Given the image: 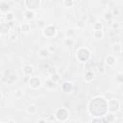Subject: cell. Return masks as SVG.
<instances>
[{"instance_id": "cell-1", "label": "cell", "mask_w": 123, "mask_h": 123, "mask_svg": "<svg viewBox=\"0 0 123 123\" xmlns=\"http://www.w3.org/2000/svg\"><path fill=\"white\" fill-rule=\"evenodd\" d=\"M90 51L86 47H81L76 51V59L81 62H86L90 59Z\"/></svg>"}, {"instance_id": "cell-2", "label": "cell", "mask_w": 123, "mask_h": 123, "mask_svg": "<svg viewBox=\"0 0 123 123\" xmlns=\"http://www.w3.org/2000/svg\"><path fill=\"white\" fill-rule=\"evenodd\" d=\"M107 109H108V111H110V112L117 113L121 109V103L118 99L113 97L111 100L107 101Z\"/></svg>"}, {"instance_id": "cell-3", "label": "cell", "mask_w": 123, "mask_h": 123, "mask_svg": "<svg viewBox=\"0 0 123 123\" xmlns=\"http://www.w3.org/2000/svg\"><path fill=\"white\" fill-rule=\"evenodd\" d=\"M69 117V111L66 108H59L56 110L55 112V118L57 121H62V122H65L67 121Z\"/></svg>"}, {"instance_id": "cell-4", "label": "cell", "mask_w": 123, "mask_h": 123, "mask_svg": "<svg viewBox=\"0 0 123 123\" xmlns=\"http://www.w3.org/2000/svg\"><path fill=\"white\" fill-rule=\"evenodd\" d=\"M42 34L45 37H53L57 34V28L54 25H46L42 28Z\"/></svg>"}, {"instance_id": "cell-5", "label": "cell", "mask_w": 123, "mask_h": 123, "mask_svg": "<svg viewBox=\"0 0 123 123\" xmlns=\"http://www.w3.org/2000/svg\"><path fill=\"white\" fill-rule=\"evenodd\" d=\"M28 85H29V86L32 88V89H34V90H37V89H38L40 86H41V80H40V78L39 77H37V76H33V77H30L29 78V80H28Z\"/></svg>"}, {"instance_id": "cell-6", "label": "cell", "mask_w": 123, "mask_h": 123, "mask_svg": "<svg viewBox=\"0 0 123 123\" xmlns=\"http://www.w3.org/2000/svg\"><path fill=\"white\" fill-rule=\"evenodd\" d=\"M24 5L26 7V10L36 11L40 7L41 0H24Z\"/></svg>"}, {"instance_id": "cell-7", "label": "cell", "mask_w": 123, "mask_h": 123, "mask_svg": "<svg viewBox=\"0 0 123 123\" xmlns=\"http://www.w3.org/2000/svg\"><path fill=\"white\" fill-rule=\"evenodd\" d=\"M116 58L113 55H108L105 58V64L108 67H113L116 64Z\"/></svg>"}, {"instance_id": "cell-8", "label": "cell", "mask_w": 123, "mask_h": 123, "mask_svg": "<svg viewBox=\"0 0 123 123\" xmlns=\"http://www.w3.org/2000/svg\"><path fill=\"white\" fill-rule=\"evenodd\" d=\"M12 28L9 22H2L0 23V34L1 35H8L11 32Z\"/></svg>"}, {"instance_id": "cell-9", "label": "cell", "mask_w": 123, "mask_h": 123, "mask_svg": "<svg viewBox=\"0 0 123 123\" xmlns=\"http://www.w3.org/2000/svg\"><path fill=\"white\" fill-rule=\"evenodd\" d=\"M36 16V12L35 11H31V10H25L23 12V17L25 20L27 21H32Z\"/></svg>"}, {"instance_id": "cell-10", "label": "cell", "mask_w": 123, "mask_h": 123, "mask_svg": "<svg viewBox=\"0 0 123 123\" xmlns=\"http://www.w3.org/2000/svg\"><path fill=\"white\" fill-rule=\"evenodd\" d=\"M94 77H95V74H94V72H93L91 69H90V70H86V72H85V74H84V80H85L86 83L92 82L93 79H94Z\"/></svg>"}, {"instance_id": "cell-11", "label": "cell", "mask_w": 123, "mask_h": 123, "mask_svg": "<svg viewBox=\"0 0 123 123\" xmlns=\"http://www.w3.org/2000/svg\"><path fill=\"white\" fill-rule=\"evenodd\" d=\"M62 89L65 93H70L73 90V84L71 82H64L62 85Z\"/></svg>"}, {"instance_id": "cell-12", "label": "cell", "mask_w": 123, "mask_h": 123, "mask_svg": "<svg viewBox=\"0 0 123 123\" xmlns=\"http://www.w3.org/2000/svg\"><path fill=\"white\" fill-rule=\"evenodd\" d=\"M10 10H11V5L8 1L0 2V12H2L3 13H6V12H10Z\"/></svg>"}, {"instance_id": "cell-13", "label": "cell", "mask_w": 123, "mask_h": 123, "mask_svg": "<svg viewBox=\"0 0 123 123\" xmlns=\"http://www.w3.org/2000/svg\"><path fill=\"white\" fill-rule=\"evenodd\" d=\"M43 86H45V88H47V89H49V90H53V89H55V88H56L57 84H56V83H54L50 78H48V79H46V80L44 81Z\"/></svg>"}, {"instance_id": "cell-14", "label": "cell", "mask_w": 123, "mask_h": 123, "mask_svg": "<svg viewBox=\"0 0 123 123\" xmlns=\"http://www.w3.org/2000/svg\"><path fill=\"white\" fill-rule=\"evenodd\" d=\"M104 119H105V121L106 122H108V123H112V122H115V120H116V116H115V113H113V112H110V111H108L105 115H104Z\"/></svg>"}, {"instance_id": "cell-15", "label": "cell", "mask_w": 123, "mask_h": 123, "mask_svg": "<svg viewBox=\"0 0 123 123\" xmlns=\"http://www.w3.org/2000/svg\"><path fill=\"white\" fill-rule=\"evenodd\" d=\"M22 71H23V73H24L25 76H30L31 74H33L34 68H33V66H32L31 64H28V63H27V64H24V65H23Z\"/></svg>"}, {"instance_id": "cell-16", "label": "cell", "mask_w": 123, "mask_h": 123, "mask_svg": "<svg viewBox=\"0 0 123 123\" xmlns=\"http://www.w3.org/2000/svg\"><path fill=\"white\" fill-rule=\"evenodd\" d=\"M92 36L96 39H103L104 32H103V30H94L93 33H92Z\"/></svg>"}, {"instance_id": "cell-17", "label": "cell", "mask_w": 123, "mask_h": 123, "mask_svg": "<svg viewBox=\"0 0 123 123\" xmlns=\"http://www.w3.org/2000/svg\"><path fill=\"white\" fill-rule=\"evenodd\" d=\"M26 111H27V112L30 113V114H36L37 111V106H36L35 104H30V105L26 108Z\"/></svg>"}, {"instance_id": "cell-18", "label": "cell", "mask_w": 123, "mask_h": 123, "mask_svg": "<svg viewBox=\"0 0 123 123\" xmlns=\"http://www.w3.org/2000/svg\"><path fill=\"white\" fill-rule=\"evenodd\" d=\"M21 32L22 33H26L28 34L30 31H31V24L28 23V22H24L22 25H21Z\"/></svg>"}, {"instance_id": "cell-19", "label": "cell", "mask_w": 123, "mask_h": 123, "mask_svg": "<svg viewBox=\"0 0 123 123\" xmlns=\"http://www.w3.org/2000/svg\"><path fill=\"white\" fill-rule=\"evenodd\" d=\"M112 50H113V52H114L115 54L120 55V54L122 53V45H121V43H120V42L115 43V44L113 45V47H112Z\"/></svg>"}, {"instance_id": "cell-20", "label": "cell", "mask_w": 123, "mask_h": 123, "mask_svg": "<svg viewBox=\"0 0 123 123\" xmlns=\"http://www.w3.org/2000/svg\"><path fill=\"white\" fill-rule=\"evenodd\" d=\"M38 55H39V57H40V58L45 59V58H47V57L50 55V52L48 51V49H47V48H42V49H40V50H39Z\"/></svg>"}, {"instance_id": "cell-21", "label": "cell", "mask_w": 123, "mask_h": 123, "mask_svg": "<svg viewBox=\"0 0 123 123\" xmlns=\"http://www.w3.org/2000/svg\"><path fill=\"white\" fill-rule=\"evenodd\" d=\"M54 83H56V84H58L60 81H61V79H62V77H61V75L58 73V72H56V73H54V74H52V75H50V77H49Z\"/></svg>"}, {"instance_id": "cell-22", "label": "cell", "mask_w": 123, "mask_h": 123, "mask_svg": "<svg viewBox=\"0 0 123 123\" xmlns=\"http://www.w3.org/2000/svg\"><path fill=\"white\" fill-rule=\"evenodd\" d=\"M5 19L8 21V22H11V21H13L14 20V14L12 12H8L5 13Z\"/></svg>"}, {"instance_id": "cell-23", "label": "cell", "mask_w": 123, "mask_h": 123, "mask_svg": "<svg viewBox=\"0 0 123 123\" xmlns=\"http://www.w3.org/2000/svg\"><path fill=\"white\" fill-rule=\"evenodd\" d=\"M62 4L65 8H73L75 5V1L74 0H63Z\"/></svg>"}, {"instance_id": "cell-24", "label": "cell", "mask_w": 123, "mask_h": 123, "mask_svg": "<svg viewBox=\"0 0 123 123\" xmlns=\"http://www.w3.org/2000/svg\"><path fill=\"white\" fill-rule=\"evenodd\" d=\"M91 27H92V30H103V24L99 21H96L94 23L91 24Z\"/></svg>"}, {"instance_id": "cell-25", "label": "cell", "mask_w": 123, "mask_h": 123, "mask_svg": "<svg viewBox=\"0 0 123 123\" xmlns=\"http://www.w3.org/2000/svg\"><path fill=\"white\" fill-rule=\"evenodd\" d=\"M85 26H86V22H85L84 20H82V19H79V20L77 21V23H76V28H77L78 30H83V29H85Z\"/></svg>"}, {"instance_id": "cell-26", "label": "cell", "mask_w": 123, "mask_h": 123, "mask_svg": "<svg viewBox=\"0 0 123 123\" xmlns=\"http://www.w3.org/2000/svg\"><path fill=\"white\" fill-rule=\"evenodd\" d=\"M6 80H7V84H12L16 80V75L11 74L9 76H6Z\"/></svg>"}, {"instance_id": "cell-27", "label": "cell", "mask_w": 123, "mask_h": 123, "mask_svg": "<svg viewBox=\"0 0 123 123\" xmlns=\"http://www.w3.org/2000/svg\"><path fill=\"white\" fill-rule=\"evenodd\" d=\"M103 17H104V19H105L107 22H111L113 16H112V14H111V12H104Z\"/></svg>"}, {"instance_id": "cell-28", "label": "cell", "mask_w": 123, "mask_h": 123, "mask_svg": "<svg viewBox=\"0 0 123 123\" xmlns=\"http://www.w3.org/2000/svg\"><path fill=\"white\" fill-rule=\"evenodd\" d=\"M65 35H66V37H67V38H72V37H74V35H75L74 29H72V28L67 29L66 32H65Z\"/></svg>"}, {"instance_id": "cell-29", "label": "cell", "mask_w": 123, "mask_h": 123, "mask_svg": "<svg viewBox=\"0 0 123 123\" xmlns=\"http://www.w3.org/2000/svg\"><path fill=\"white\" fill-rule=\"evenodd\" d=\"M46 72H47V74L50 76V75H52V74L58 72V70H57V67H56V66H48L47 69H46Z\"/></svg>"}, {"instance_id": "cell-30", "label": "cell", "mask_w": 123, "mask_h": 123, "mask_svg": "<svg viewBox=\"0 0 123 123\" xmlns=\"http://www.w3.org/2000/svg\"><path fill=\"white\" fill-rule=\"evenodd\" d=\"M9 38H10V40H12V41H16L17 40V38H18V35L15 33V32H10L9 33Z\"/></svg>"}, {"instance_id": "cell-31", "label": "cell", "mask_w": 123, "mask_h": 123, "mask_svg": "<svg viewBox=\"0 0 123 123\" xmlns=\"http://www.w3.org/2000/svg\"><path fill=\"white\" fill-rule=\"evenodd\" d=\"M115 82L118 83L119 85H121V84L123 83V75H122L121 72H119V73L116 75V77H115Z\"/></svg>"}, {"instance_id": "cell-32", "label": "cell", "mask_w": 123, "mask_h": 123, "mask_svg": "<svg viewBox=\"0 0 123 123\" xmlns=\"http://www.w3.org/2000/svg\"><path fill=\"white\" fill-rule=\"evenodd\" d=\"M92 65H93V63H92V62H91L90 60L86 61V62H85V68H86V70H90V69H92Z\"/></svg>"}, {"instance_id": "cell-33", "label": "cell", "mask_w": 123, "mask_h": 123, "mask_svg": "<svg viewBox=\"0 0 123 123\" xmlns=\"http://www.w3.org/2000/svg\"><path fill=\"white\" fill-rule=\"evenodd\" d=\"M23 95H24V92H23V90H22V89L18 88V89L15 91V97H16V98L20 99V98H22V97H23Z\"/></svg>"}, {"instance_id": "cell-34", "label": "cell", "mask_w": 123, "mask_h": 123, "mask_svg": "<svg viewBox=\"0 0 123 123\" xmlns=\"http://www.w3.org/2000/svg\"><path fill=\"white\" fill-rule=\"evenodd\" d=\"M111 29H113V30H119L120 29V23L119 22H112V23H111Z\"/></svg>"}, {"instance_id": "cell-35", "label": "cell", "mask_w": 123, "mask_h": 123, "mask_svg": "<svg viewBox=\"0 0 123 123\" xmlns=\"http://www.w3.org/2000/svg\"><path fill=\"white\" fill-rule=\"evenodd\" d=\"M111 12L112 16H117V15H119V13H120V11H119L117 8H114V9L112 10V12Z\"/></svg>"}, {"instance_id": "cell-36", "label": "cell", "mask_w": 123, "mask_h": 123, "mask_svg": "<svg viewBox=\"0 0 123 123\" xmlns=\"http://www.w3.org/2000/svg\"><path fill=\"white\" fill-rule=\"evenodd\" d=\"M104 98H105L107 101H108V100H111V98H113V94H112L111 92H108V93H106V94H105Z\"/></svg>"}, {"instance_id": "cell-37", "label": "cell", "mask_w": 123, "mask_h": 123, "mask_svg": "<svg viewBox=\"0 0 123 123\" xmlns=\"http://www.w3.org/2000/svg\"><path fill=\"white\" fill-rule=\"evenodd\" d=\"M37 26H39V27H41V28H44V27L46 26V23H45L44 20H38V21H37Z\"/></svg>"}, {"instance_id": "cell-38", "label": "cell", "mask_w": 123, "mask_h": 123, "mask_svg": "<svg viewBox=\"0 0 123 123\" xmlns=\"http://www.w3.org/2000/svg\"><path fill=\"white\" fill-rule=\"evenodd\" d=\"M65 44L68 45V46H71V45L73 44V40H72V38H66V39H65Z\"/></svg>"}, {"instance_id": "cell-39", "label": "cell", "mask_w": 123, "mask_h": 123, "mask_svg": "<svg viewBox=\"0 0 123 123\" xmlns=\"http://www.w3.org/2000/svg\"><path fill=\"white\" fill-rule=\"evenodd\" d=\"M105 71H106V70H105L104 66H103V65H101V66L99 65V67H98V72H99L100 74H103V73H105Z\"/></svg>"}, {"instance_id": "cell-40", "label": "cell", "mask_w": 123, "mask_h": 123, "mask_svg": "<svg viewBox=\"0 0 123 123\" xmlns=\"http://www.w3.org/2000/svg\"><path fill=\"white\" fill-rule=\"evenodd\" d=\"M47 49H48V51L51 53V52H54L55 51V47L53 46V45H49L48 47H47Z\"/></svg>"}, {"instance_id": "cell-41", "label": "cell", "mask_w": 123, "mask_h": 123, "mask_svg": "<svg viewBox=\"0 0 123 123\" xmlns=\"http://www.w3.org/2000/svg\"><path fill=\"white\" fill-rule=\"evenodd\" d=\"M37 122H47L46 119H37Z\"/></svg>"}, {"instance_id": "cell-42", "label": "cell", "mask_w": 123, "mask_h": 123, "mask_svg": "<svg viewBox=\"0 0 123 123\" xmlns=\"http://www.w3.org/2000/svg\"><path fill=\"white\" fill-rule=\"evenodd\" d=\"M2 100H3V93L0 91V102H1Z\"/></svg>"}, {"instance_id": "cell-43", "label": "cell", "mask_w": 123, "mask_h": 123, "mask_svg": "<svg viewBox=\"0 0 123 123\" xmlns=\"http://www.w3.org/2000/svg\"><path fill=\"white\" fill-rule=\"evenodd\" d=\"M2 17H3V12H0V19H1Z\"/></svg>"}, {"instance_id": "cell-44", "label": "cell", "mask_w": 123, "mask_h": 123, "mask_svg": "<svg viewBox=\"0 0 123 123\" xmlns=\"http://www.w3.org/2000/svg\"><path fill=\"white\" fill-rule=\"evenodd\" d=\"M0 103H1V102H0ZM0 106H1V104H0Z\"/></svg>"}, {"instance_id": "cell-45", "label": "cell", "mask_w": 123, "mask_h": 123, "mask_svg": "<svg viewBox=\"0 0 123 123\" xmlns=\"http://www.w3.org/2000/svg\"><path fill=\"white\" fill-rule=\"evenodd\" d=\"M0 36H1V34H0Z\"/></svg>"}]
</instances>
